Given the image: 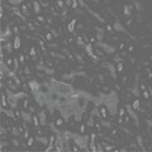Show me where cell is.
<instances>
[{
  "mask_svg": "<svg viewBox=\"0 0 152 152\" xmlns=\"http://www.w3.org/2000/svg\"><path fill=\"white\" fill-rule=\"evenodd\" d=\"M14 46H15V48H18V47H19V39H18V38L15 39V43H14Z\"/></svg>",
  "mask_w": 152,
  "mask_h": 152,
  "instance_id": "cell-1",
  "label": "cell"
}]
</instances>
